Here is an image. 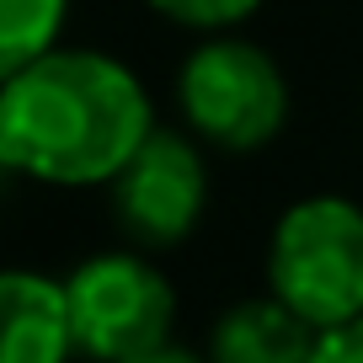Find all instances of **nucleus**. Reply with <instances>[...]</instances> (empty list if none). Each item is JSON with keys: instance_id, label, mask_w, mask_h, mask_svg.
Instances as JSON below:
<instances>
[{"instance_id": "nucleus-6", "label": "nucleus", "mask_w": 363, "mask_h": 363, "mask_svg": "<svg viewBox=\"0 0 363 363\" xmlns=\"http://www.w3.org/2000/svg\"><path fill=\"white\" fill-rule=\"evenodd\" d=\"M69 352H80V342L65 284L11 267L0 278V363H69Z\"/></svg>"}, {"instance_id": "nucleus-1", "label": "nucleus", "mask_w": 363, "mask_h": 363, "mask_svg": "<svg viewBox=\"0 0 363 363\" xmlns=\"http://www.w3.org/2000/svg\"><path fill=\"white\" fill-rule=\"evenodd\" d=\"M0 80V160L16 177L113 187L155 134V107L139 75L102 48H54Z\"/></svg>"}, {"instance_id": "nucleus-7", "label": "nucleus", "mask_w": 363, "mask_h": 363, "mask_svg": "<svg viewBox=\"0 0 363 363\" xmlns=\"http://www.w3.org/2000/svg\"><path fill=\"white\" fill-rule=\"evenodd\" d=\"M320 331L299 320L278 294L240 299L208 331V363H310Z\"/></svg>"}, {"instance_id": "nucleus-8", "label": "nucleus", "mask_w": 363, "mask_h": 363, "mask_svg": "<svg viewBox=\"0 0 363 363\" xmlns=\"http://www.w3.org/2000/svg\"><path fill=\"white\" fill-rule=\"evenodd\" d=\"M69 0H0V75L54 54Z\"/></svg>"}, {"instance_id": "nucleus-9", "label": "nucleus", "mask_w": 363, "mask_h": 363, "mask_svg": "<svg viewBox=\"0 0 363 363\" xmlns=\"http://www.w3.org/2000/svg\"><path fill=\"white\" fill-rule=\"evenodd\" d=\"M145 6L177 27H193V33H225V27L246 22L262 0H145Z\"/></svg>"}, {"instance_id": "nucleus-5", "label": "nucleus", "mask_w": 363, "mask_h": 363, "mask_svg": "<svg viewBox=\"0 0 363 363\" xmlns=\"http://www.w3.org/2000/svg\"><path fill=\"white\" fill-rule=\"evenodd\" d=\"M208 208V160L193 134L155 128L113 182V214L139 246H182Z\"/></svg>"}, {"instance_id": "nucleus-2", "label": "nucleus", "mask_w": 363, "mask_h": 363, "mask_svg": "<svg viewBox=\"0 0 363 363\" xmlns=\"http://www.w3.org/2000/svg\"><path fill=\"white\" fill-rule=\"evenodd\" d=\"M267 289L315 331L363 320V208L337 193L289 203L267 240Z\"/></svg>"}, {"instance_id": "nucleus-4", "label": "nucleus", "mask_w": 363, "mask_h": 363, "mask_svg": "<svg viewBox=\"0 0 363 363\" xmlns=\"http://www.w3.org/2000/svg\"><path fill=\"white\" fill-rule=\"evenodd\" d=\"M69 315H75V342L96 363H128L139 352L171 342L177 320V289L155 262L134 251H102L86 257L65 278Z\"/></svg>"}, {"instance_id": "nucleus-3", "label": "nucleus", "mask_w": 363, "mask_h": 363, "mask_svg": "<svg viewBox=\"0 0 363 363\" xmlns=\"http://www.w3.org/2000/svg\"><path fill=\"white\" fill-rule=\"evenodd\" d=\"M177 107L187 134L230 155L272 145L289 123V80L267 48L246 38H208L182 59Z\"/></svg>"}, {"instance_id": "nucleus-11", "label": "nucleus", "mask_w": 363, "mask_h": 363, "mask_svg": "<svg viewBox=\"0 0 363 363\" xmlns=\"http://www.w3.org/2000/svg\"><path fill=\"white\" fill-rule=\"evenodd\" d=\"M128 363H208V352H193V347H182V342H160V347L139 352Z\"/></svg>"}, {"instance_id": "nucleus-10", "label": "nucleus", "mask_w": 363, "mask_h": 363, "mask_svg": "<svg viewBox=\"0 0 363 363\" xmlns=\"http://www.w3.org/2000/svg\"><path fill=\"white\" fill-rule=\"evenodd\" d=\"M310 363H363V320H347L337 331H320Z\"/></svg>"}]
</instances>
